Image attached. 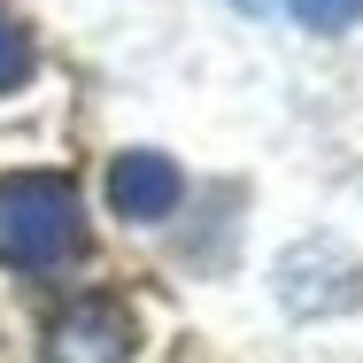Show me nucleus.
<instances>
[{
  "instance_id": "obj_1",
  "label": "nucleus",
  "mask_w": 363,
  "mask_h": 363,
  "mask_svg": "<svg viewBox=\"0 0 363 363\" xmlns=\"http://www.w3.org/2000/svg\"><path fill=\"white\" fill-rule=\"evenodd\" d=\"M0 240L31 271H55V263L85 255V209H77L70 178H47V170L8 178L0 186Z\"/></svg>"
},
{
  "instance_id": "obj_2",
  "label": "nucleus",
  "mask_w": 363,
  "mask_h": 363,
  "mask_svg": "<svg viewBox=\"0 0 363 363\" xmlns=\"http://www.w3.org/2000/svg\"><path fill=\"white\" fill-rule=\"evenodd\" d=\"M132 340H140L132 309L108 301V294H93V301H70V309L47 325V363H124Z\"/></svg>"
},
{
  "instance_id": "obj_3",
  "label": "nucleus",
  "mask_w": 363,
  "mask_h": 363,
  "mask_svg": "<svg viewBox=\"0 0 363 363\" xmlns=\"http://www.w3.org/2000/svg\"><path fill=\"white\" fill-rule=\"evenodd\" d=\"M356 255L340 247V240H309V247H286L279 255V301L286 309H309V317H325V309H348L356 301Z\"/></svg>"
},
{
  "instance_id": "obj_4",
  "label": "nucleus",
  "mask_w": 363,
  "mask_h": 363,
  "mask_svg": "<svg viewBox=\"0 0 363 363\" xmlns=\"http://www.w3.org/2000/svg\"><path fill=\"white\" fill-rule=\"evenodd\" d=\"M178 194H186V178H178V162L155 155V147L116 155V170H108V201H116V217H132V224H162L178 209Z\"/></svg>"
},
{
  "instance_id": "obj_5",
  "label": "nucleus",
  "mask_w": 363,
  "mask_h": 363,
  "mask_svg": "<svg viewBox=\"0 0 363 363\" xmlns=\"http://www.w3.org/2000/svg\"><path fill=\"white\" fill-rule=\"evenodd\" d=\"M31 62H39V55H31V31H23L16 16H0V93H16V85L31 77Z\"/></svg>"
},
{
  "instance_id": "obj_6",
  "label": "nucleus",
  "mask_w": 363,
  "mask_h": 363,
  "mask_svg": "<svg viewBox=\"0 0 363 363\" xmlns=\"http://www.w3.org/2000/svg\"><path fill=\"white\" fill-rule=\"evenodd\" d=\"M286 8L309 31H348V23H363V0H286Z\"/></svg>"
},
{
  "instance_id": "obj_7",
  "label": "nucleus",
  "mask_w": 363,
  "mask_h": 363,
  "mask_svg": "<svg viewBox=\"0 0 363 363\" xmlns=\"http://www.w3.org/2000/svg\"><path fill=\"white\" fill-rule=\"evenodd\" d=\"M240 8H263V0H240Z\"/></svg>"
}]
</instances>
